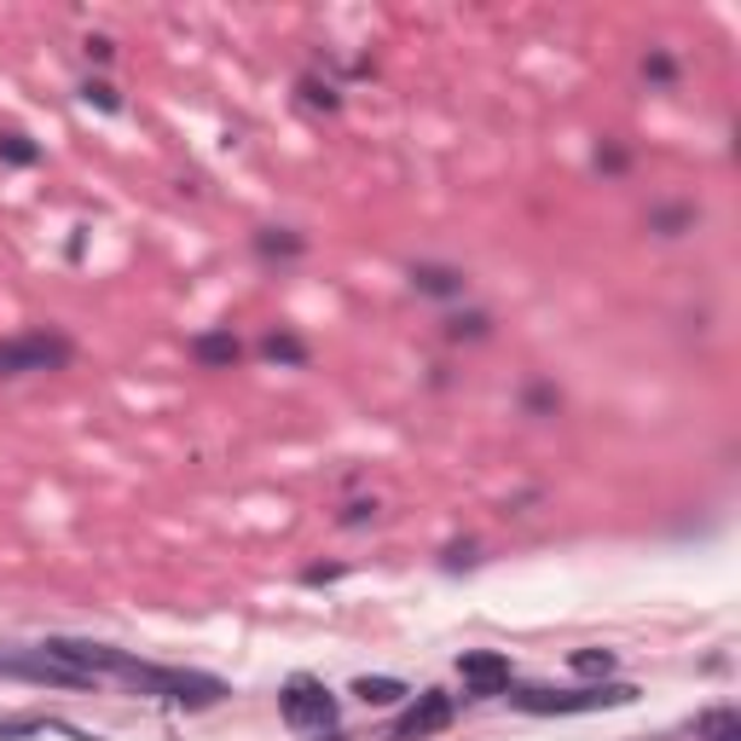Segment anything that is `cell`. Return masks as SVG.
<instances>
[{"label":"cell","instance_id":"15","mask_svg":"<svg viewBox=\"0 0 741 741\" xmlns=\"http://www.w3.org/2000/svg\"><path fill=\"white\" fill-rule=\"evenodd\" d=\"M573 672L580 677H608L614 672V649H573Z\"/></svg>","mask_w":741,"mask_h":741},{"label":"cell","instance_id":"11","mask_svg":"<svg viewBox=\"0 0 741 741\" xmlns=\"http://www.w3.org/2000/svg\"><path fill=\"white\" fill-rule=\"evenodd\" d=\"M261 360H273V365H307V342L296 331H266L261 337Z\"/></svg>","mask_w":741,"mask_h":741},{"label":"cell","instance_id":"19","mask_svg":"<svg viewBox=\"0 0 741 741\" xmlns=\"http://www.w3.org/2000/svg\"><path fill=\"white\" fill-rule=\"evenodd\" d=\"M301 93H307V105H324V111H337V105H342V99H337V88H331V81H324V88H319V81H314V76H301Z\"/></svg>","mask_w":741,"mask_h":741},{"label":"cell","instance_id":"16","mask_svg":"<svg viewBox=\"0 0 741 741\" xmlns=\"http://www.w3.org/2000/svg\"><path fill=\"white\" fill-rule=\"evenodd\" d=\"M487 331H492V319H487V314H458V319H446V337H452V342H464V337H469V342H481Z\"/></svg>","mask_w":741,"mask_h":741},{"label":"cell","instance_id":"7","mask_svg":"<svg viewBox=\"0 0 741 741\" xmlns=\"http://www.w3.org/2000/svg\"><path fill=\"white\" fill-rule=\"evenodd\" d=\"M458 677H464L469 702H492V695H504L510 684H516L510 654H499V649H464L458 654Z\"/></svg>","mask_w":741,"mask_h":741},{"label":"cell","instance_id":"23","mask_svg":"<svg viewBox=\"0 0 741 741\" xmlns=\"http://www.w3.org/2000/svg\"><path fill=\"white\" fill-rule=\"evenodd\" d=\"M342 573H347L342 562H314V568L301 573V585H331V580H342Z\"/></svg>","mask_w":741,"mask_h":741},{"label":"cell","instance_id":"14","mask_svg":"<svg viewBox=\"0 0 741 741\" xmlns=\"http://www.w3.org/2000/svg\"><path fill=\"white\" fill-rule=\"evenodd\" d=\"M702 741H741V718L730 707H718L702 718Z\"/></svg>","mask_w":741,"mask_h":741},{"label":"cell","instance_id":"4","mask_svg":"<svg viewBox=\"0 0 741 741\" xmlns=\"http://www.w3.org/2000/svg\"><path fill=\"white\" fill-rule=\"evenodd\" d=\"M76 347L58 331H24L0 342V377H47V371H65Z\"/></svg>","mask_w":741,"mask_h":741},{"label":"cell","instance_id":"26","mask_svg":"<svg viewBox=\"0 0 741 741\" xmlns=\"http://www.w3.org/2000/svg\"><path fill=\"white\" fill-rule=\"evenodd\" d=\"M111 53H116V47H111V41H105V35H93V41H88V58H99V65H105V58H111Z\"/></svg>","mask_w":741,"mask_h":741},{"label":"cell","instance_id":"6","mask_svg":"<svg viewBox=\"0 0 741 741\" xmlns=\"http://www.w3.org/2000/svg\"><path fill=\"white\" fill-rule=\"evenodd\" d=\"M452 718H458V702H452L446 689H423V695H411V707L388 725V741H429V736L452 730Z\"/></svg>","mask_w":741,"mask_h":741},{"label":"cell","instance_id":"17","mask_svg":"<svg viewBox=\"0 0 741 741\" xmlns=\"http://www.w3.org/2000/svg\"><path fill=\"white\" fill-rule=\"evenodd\" d=\"M81 99H88L93 111H105V116H116V111H122V93L111 88V81H88V88H81Z\"/></svg>","mask_w":741,"mask_h":741},{"label":"cell","instance_id":"3","mask_svg":"<svg viewBox=\"0 0 741 741\" xmlns=\"http://www.w3.org/2000/svg\"><path fill=\"white\" fill-rule=\"evenodd\" d=\"M278 713H284V725L301 730V736H331V730H337V695L324 689L314 672L284 677V689H278Z\"/></svg>","mask_w":741,"mask_h":741},{"label":"cell","instance_id":"27","mask_svg":"<svg viewBox=\"0 0 741 741\" xmlns=\"http://www.w3.org/2000/svg\"><path fill=\"white\" fill-rule=\"evenodd\" d=\"M527 406H533V411H550V406H556V395H550V388H533Z\"/></svg>","mask_w":741,"mask_h":741},{"label":"cell","instance_id":"1","mask_svg":"<svg viewBox=\"0 0 741 741\" xmlns=\"http://www.w3.org/2000/svg\"><path fill=\"white\" fill-rule=\"evenodd\" d=\"M47 649L58 661H70L93 677H116L151 702H169V707H185V713H203V707H220L232 684L215 672H197V666H157V661H139L128 649H111V643H76V637H47Z\"/></svg>","mask_w":741,"mask_h":741},{"label":"cell","instance_id":"10","mask_svg":"<svg viewBox=\"0 0 741 741\" xmlns=\"http://www.w3.org/2000/svg\"><path fill=\"white\" fill-rule=\"evenodd\" d=\"M307 250L301 232H284V226H266V232H255V255L261 261H296Z\"/></svg>","mask_w":741,"mask_h":741},{"label":"cell","instance_id":"25","mask_svg":"<svg viewBox=\"0 0 741 741\" xmlns=\"http://www.w3.org/2000/svg\"><path fill=\"white\" fill-rule=\"evenodd\" d=\"M596 169H608V174H620V169H626V151H596Z\"/></svg>","mask_w":741,"mask_h":741},{"label":"cell","instance_id":"12","mask_svg":"<svg viewBox=\"0 0 741 741\" xmlns=\"http://www.w3.org/2000/svg\"><path fill=\"white\" fill-rule=\"evenodd\" d=\"M354 695L365 707H395L400 695H411V689L400 684V677H354Z\"/></svg>","mask_w":741,"mask_h":741},{"label":"cell","instance_id":"21","mask_svg":"<svg viewBox=\"0 0 741 741\" xmlns=\"http://www.w3.org/2000/svg\"><path fill=\"white\" fill-rule=\"evenodd\" d=\"M35 730H47V718H7V725H0V741H18V736H35Z\"/></svg>","mask_w":741,"mask_h":741},{"label":"cell","instance_id":"8","mask_svg":"<svg viewBox=\"0 0 741 741\" xmlns=\"http://www.w3.org/2000/svg\"><path fill=\"white\" fill-rule=\"evenodd\" d=\"M411 284H418V296H435V301H452V296L469 290V278L458 266H441V261H418L411 266Z\"/></svg>","mask_w":741,"mask_h":741},{"label":"cell","instance_id":"5","mask_svg":"<svg viewBox=\"0 0 741 741\" xmlns=\"http://www.w3.org/2000/svg\"><path fill=\"white\" fill-rule=\"evenodd\" d=\"M0 677H24V684H58V689H99V677L93 672H81L70 661H58V654L47 643H35V649H0Z\"/></svg>","mask_w":741,"mask_h":741},{"label":"cell","instance_id":"22","mask_svg":"<svg viewBox=\"0 0 741 741\" xmlns=\"http://www.w3.org/2000/svg\"><path fill=\"white\" fill-rule=\"evenodd\" d=\"M365 522H377V499H360L342 510V527H365Z\"/></svg>","mask_w":741,"mask_h":741},{"label":"cell","instance_id":"24","mask_svg":"<svg viewBox=\"0 0 741 741\" xmlns=\"http://www.w3.org/2000/svg\"><path fill=\"white\" fill-rule=\"evenodd\" d=\"M469 562H476V545H469V539L446 550V568H469Z\"/></svg>","mask_w":741,"mask_h":741},{"label":"cell","instance_id":"2","mask_svg":"<svg viewBox=\"0 0 741 741\" xmlns=\"http://www.w3.org/2000/svg\"><path fill=\"white\" fill-rule=\"evenodd\" d=\"M504 702L527 713V718H573V713H608V707H631L637 684H580V689H550V684H510Z\"/></svg>","mask_w":741,"mask_h":741},{"label":"cell","instance_id":"13","mask_svg":"<svg viewBox=\"0 0 741 741\" xmlns=\"http://www.w3.org/2000/svg\"><path fill=\"white\" fill-rule=\"evenodd\" d=\"M0 162H7V169H35V162H41V146H35L30 134L7 128V134H0Z\"/></svg>","mask_w":741,"mask_h":741},{"label":"cell","instance_id":"9","mask_svg":"<svg viewBox=\"0 0 741 741\" xmlns=\"http://www.w3.org/2000/svg\"><path fill=\"white\" fill-rule=\"evenodd\" d=\"M192 360L209 371H232L243 360V342L232 331H203V337H192Z\"/></svg>","mask_w":741,"mask_h":741},{"label":"cell","instance_id":"18","mask_svg":"<svg viewBox=\"0 0 741 741\" xmlns=\"http://www.w3.org/2000/svg\"><path fill=\"white\" fill-rule=\"evenodd\" d=\"M649 226H654V232H661V238H677V232H684V226H695V215H689V209H661V215H654Z\"/></svg>","mask_w":741,"mask_h":741},{"label":"cell","instance_id":"20","mask_svg":"<svg viewBox=\"0 0 741 741\" xmlns=\"http://www.w3.org/2000/svg\"><path fill=\"white\" fill-rule=\"evenodd\" d=\"M643 76H649V81H661V88H666V81L677 76V65H672L666 53H649V58H643Z\"/></svg>","mask_w":741,"mask_h":741}]
</instances>
